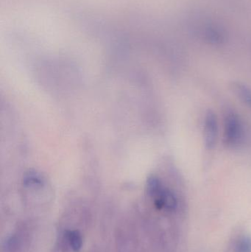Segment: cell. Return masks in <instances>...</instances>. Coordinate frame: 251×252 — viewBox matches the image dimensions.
Masks as SVG:
<instances>
[{
  "label": "cell",
  "instance_id": "6da1fadb",
  "mask_svg": "<svg viewBox=\"0 0 251 252\" xmlns=\"http://www.w3.org/2000/svg\"><path fill=\"white\" fill-rule=\"evenodd\" d=\"M192 19L191 31L195 35L208 44L218 45L226 39L225 28L216 20L206 16H194Z\"/></svg>",
  "mask_w": 251,
  "mask_h": 252
},
{
  "label": "cell",
  "instance_id": "7a4b0ae2",
  "mask_svg": "<svg viewBox=\"0 0 251 252\" xmlns=\"http://www.w3.org/2000/svg\"><path fill=\"white\" fill-rule=\"evenodd\" d=\"M147 190L158 210L175 212L178 209V196L174 191L164 184L160 178L156 176L149 177L147 182Z\"/></svg>",
  "mask_w": 251,
  "mask_h": 252
},
{
  "label": "cell",
  "instance_id": "3957f363",
  "mask_svg": "<svg viewBox=\"0 0 251 252\" xmlns=\"http://www.w3.org/2000/svg\"><path fill=\"white\" fill-rule=\"evenodd\" d=\"M245 139V127L240 115L228 111L224 118L223 142L229 149H237Z\"/></svg>",
  "mask_w": 251,
  "mask_h": 252
},
{
  "label": "cell",
  "instance_id": "277c9868",
  "mask_svg": "<svg viewBox=\"0 0 251 252\" xmlns=\"http://www.w3.org/2000/svg\"><path fill=\"white\" fill-rule=\"evenodd\" d=\"M203 132V142L206 149H214L218 142L219 125L216 114L210 109L205 115Z\"/></svg>",
  "mask_w": 251,
  "mask_h": 252
},
{
  "label": "cell",
  "instance_id": "5b68a950",
  "mask_svg": "<svg viewBox=\"0 0 251 252\" xmlns=\"http://www.w3.org/2000/svg\"><path fill=\"white\" fill-rule=\"evenodd\" d=\"M231 87L237 97L251 109V88L241 82H234Z\"/></svg>",
  "mask_w": 251,
  "mask_h": 252
},
{
  "label": "cell",
  "instance_id": "8992f818",
  "mask_svg": "<svg viewBox=\"0 0 251 252\" xmlns=\"http://www.w3.org/2000/svg\"><path fill=\"white\" fill-rule=\"evenodd\" d=\"M66 235L72 250L75 252L81 251L82 249L83 239L79 231H69Z\"/></svg>",
  "mask_w": 251,
  "mask_h": 252
},
{
  "label": "cell",
  "instance_id": "52a82bcc",
  "mask_svg": "<svg viewBox=\"0 0 251 252\" xmlns=\"http://www.w3.org/2000/svg\"><path fill=\"white\" fill-rule=\"evenodd\" d=\"M233 252H251V237L243 235L236 240Z\"/></svg>",
  "mask_w": 251,
  "mask_h": 252
}]
</instances>
